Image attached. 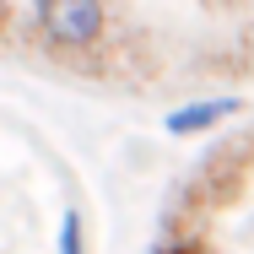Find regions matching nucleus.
I'll return each mask as SVG.
<instances>
[{"instance_id": "obj_6", "label": "nucleus", "mask_w": 254, "mask_h": 254, "mask_svg": "<svg viewBox=\"0 0 254 254\" xmlns=\"http://www.w3.org/2000/svg\"><path fill=\"white\" fill-rule=\"evenodd\" d=\"M5 22H11V5H5V0H0V33H5Z\"/></svg>"}, {"instance_id": "obj_3", "label": "nucleus", "mask_w": 254, "mask_h": 254, "mask_svg": "<svg viewBox=\"0 0 254 254\" xmlns=\"http://www.w3.org/2000/svg\"><path fill=\"white\" fill-rule=\"evenodd\" d=\"M244 103L238 98H200V103H184L168 114V135H200V130H216L222 119H233Z\"/></svg>"}, {"instance_id": "obj_5", "label": "nucleus", "mask_w": 254, "mask_h": 254, "mask_svg": "<svg viewBox=\"0 0 254 254\" xmlns=\"http://www.w3.org/2000/svg\"><path fill=\"white\" fill-rule=\"evenodd\" d=\"M152 254H211V244L205 238H195V233H184V238H168L162 249H152Z\"/></svg>"}, {"instance_id": "obj_4", "label": "nucleus", "mask_w": 254, "mask_h": 254, "mask_svg": "<svg viewBox=\"0 0 254 254\" xmlns=\"http://www.w3.org/2000/svg\"><path fill=\"white\" fill-rule=\"evenodd\" d=\"M54 254H87V238H81V211H65L60 216V249Z\"/></svg>"}, {"instance_id": "obj_1", "label": "nucleus", "mask_w": 254, "mask_h": 254, "mask_svg": "<svg viewBox=\"0 0 254 254\" xmlns=\"http://www.w3.org/2000/svg\"><path fill=\"white\" fill-rule=\"evenodd\" d=\"M33 27L38 38L60 54H87L108 33V5L103 0H38L33 5Z\"/></svg>"}, {"instance_id": "obj_2", "label": "nucleus", "mask_w": 254, "mask_h": 254, "mask_svg": "<svg viewBox=\"0 0 254 254\" xmlns=\"http://www.w3.org/2000/svg\"><path fill=\"white\" fill-rule=\"evenodd\" d=\"M249 162H254V141H222V146L200 162V173H195V184H190V200L200 205V211H222V205L244 190Z\"/></svg>"}]
</instances>
